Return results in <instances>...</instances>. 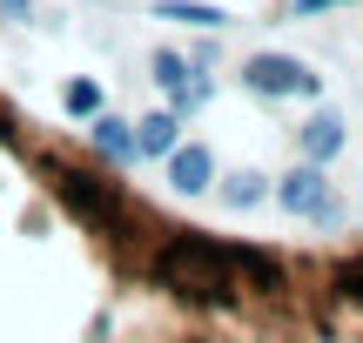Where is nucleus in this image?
<instances>
[{"label": "nucleus", "instance_id": "obj_13", "mask_svg": "<svg viewBox=\"0 0 363 343\" xmlns=\"http://www.w3.org/2000/svg\"><path fill=\"white\" fill-rule=\"evenodd\" d=\"M27 7H34V0H0V13H27Z\"/></svg>", "mask_w": 363, "mask_h": 343}, {"label": "nucleus", "instance_id": "obj_1", "mask_svg": "<svg viewBox=\"0 0 363 343\" xmlns=\"http://www.w3.org/2000/svg\"><path fill=\"white\" fill-rule=\"evenodd\" d=\"M61 196H67V209H74L88 229H128V223H142V202H128L94 162H81V169L61 175Z\"/></svg>", "mask_w": 363, "mask_h": 343}, {"label": "nucleus", "instance_id": "obj_6", "mask_svg": "<svg viewBox=\"0 0 363 343\" xmlns=\"http://www.w3.org/2000/svg\"><path fill=\"white\" fill-rule=\"evenodd\" d=\"M94 121V148H101V155L108 162H135V128H128V121H115V115H88Z\"/></svg>", "mask_w": 363, "mask_h": 343}, {"label": "nucleus", "instance_id": "obj_11", "mask_svg": "<svg viewBox=\"0 0 363 343\" xmlns=\"http://www.w3.org/2000/svg\"><path fill=\"white\" fill-rule=\"evenodd\" d=\"M155 81H162V88L175 94L182 81H189V61H182V54H169V47H162V54H155Z\"/></svg>", "mask_w": 363, "mask_h": 343}, {"label": "nucleus", "instance_id": "obj_5", "mask_svg": "<svg viewBox=\"0 0 363 343\" xmlns=\"http://www.w3.org/2000/svg\"><path fill=\"white\" fill-rule=\"evenodd\" d=\"M343 148V115H330V108H316L310 121H303V162H316L323 169L330 155Z\"/></svg>", "mask_w": 363, "mask_h": 343}, {"label": "nucleus", "instance_id": "obj_2", "mask_svg": "<svg viewBox=\"0 0 363 343\" xmlns=\"http://www.w3.org/2000/svg\"><path fill=\"white\" fill-rule=\"evenodd\" d=\"M242 88L249 94H323V74L310 61H296V54H249Z\"/></svg>", "mask_w": 363, "mask_h": 343}, {"label": "nucleus", "instance_id": "obj_3", "mask_svg": "<svg viewBox=\"0 0 363 343\" xmlns=\"http://www.w3.org/2000/svg\"><path fill=\"white\" fill-rule=\"evenodd\" d=\"M276 202H283L289 215H303V223H330L337 215V202H330V182L316 162H303V169H289L283 182H276Z\"/></svg>", "mask_w": 363, "mask_h": 343}, {"label": "nucleus", "instance_id": "obj_8", "mask_svg": "<svg viewBox=\"0 0 363 343\" xmlns=\"http://www.w3.org/2000/svg\"><path fill=\"white\" fill-rule=\"evenodd\" d=\"M162 21H189V27H229V13L208 7V0H155Z\"/></svg>", "mask_w": 363, "mask_h": 343}, {"label": "nucleus", "instance_id": "obj_7", "mask_svg": "<svg viewBox=\"0 0 363 343\" xmlns=\"http://www.w3.org/2000/svg\"><path fill=\"white\" fill-rule=\"evenodd\" d=\"M175 135H182V115H148V121H142V135H135V155L162 162V155L175 148Z\"/></svg>", "mask_w": 363, "mask_h": 343}, {"label": "nucleus", "instance_id": "obj_10", "mask_svg": "<svg viewBox=\"0 0 363 343\" xmlns=\"http://www.w3.org/2000/svg\"><path fill=\"white\" fill-rule=\"evenodd\" d=\"M67 115H101V88H94V81H67Z\"/></svg>", "mask_w": 363, "mask_h": 343}, {"label": "nucleus", "instance_id": "obj_9", "mask_svg": "<svg viewBox=\"0 0 363 343\" xmlns=\"http://www.w3.org/2000/svg\"><path fill=\"white\" fill-rule=\"evenodd\" d=\"M222 196H229V202H235V209H256V202H262V196H269V182H262V175H256V169H235V175H229V182H222Z\"/></svg>", "mask_w": 363, "mask_h": 343}, {"label": "nucleus", "instance_id": "obj_4", "mask_svg": "<svg viewBox=\"0 0 363 343\" xmlns=\"http://www.w3.org/2000/svg\"><path fill=\"white\" fill-rule=\"evenodd\" d=\"M162 162H169V182L182 189V196H202V189L216 182V155H208L202 142H189V148H169Z\"/></svg>", "mask_w": 363, "mask_h": 343}, {"label": "nucleus", "instance_id": "obj_12", "mask_svg": "<svg viewBox=\"0 0 363 343\" xmlns=\"http://www.w3.org/2000/svg\"><path fill=\"white\" fill-rule=\"evenodd\" d=\"M323 7H343V0H296V13H323Z\"/></svg>", "mask_w": 363, "mask_h": 343}]
</instances>
